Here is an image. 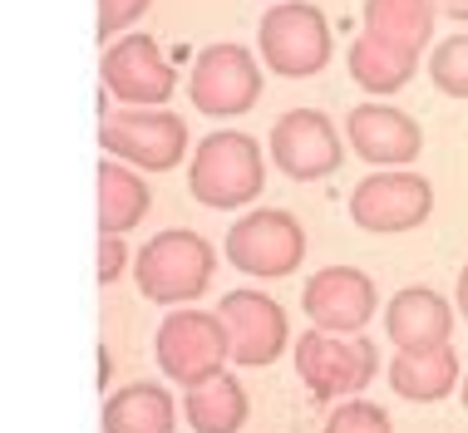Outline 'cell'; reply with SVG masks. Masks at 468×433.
Instances as JSON below:
<instances>
[{
    "instance_id": "1",
    "label": "cell",
    "mask_w": 468,
    "mask_h": 433,
    "mask_svg": "<svg viewBox=\"0 0 468 433\" xmlns=\"http://www.w3.org/2000/svg\"><path fill=\"white\" fill-rule=\"evenodd\" d=\"M187 187L202 207H247L251 197H261L267 187V163H261V143L251 133L222 129L207 133L193 153L187 168Z\"/></svg>"
},
{
    "instance_id": "2",
    "label": "cell",
    "mask_w": 468,
    "mask_h": 433,
    "mask_svg": "<svg viewBox=\"0 0 468 433\" xmlns=\"http://www.w3.org/2000/svg\"><path fill=\"white\" fill-rule=\"evenodd\" d=\"M212 266L218 251L207 247L197 232H158L154 241H144V251L133 257V281L138 296L154 305H183L197 301L212 286Z\"/></svg>"
},
{
    "instance_id": "3",
    "label": "cell",
    "mask_w": 468,
    "mask_h": 433,
    "mask_svg": "<svg viewBox=\"0 0 468 433\" xmlns=\"http://www.w3.org/2000/svg\"><path fill=\"white\" fill-rule=\"evenodd\" d=\"M261 59L282 79H311L331 65V25L306 0H276L257 30Z\"/></svg>"
},
{
    "instance_id": "4",
    "label": "cell",
    "mask_w": 468,
    "mask_h": 433,
    "mask_svg": "<svg viewBox=\"0 0 468 433\" xmlns=\"http://www.w3.org/2000/svg\"><path fill=\"white\" fill-rule=\"evenodd\" d=\"M99 143H104L109 158L129 163V168L168 173L187 153V123L168 109H123V113H104Z\"/></svg>"
},
{
    "instance_id": "5",
    "label": "cell",
    "mask_w": 468,
    "mask_h": 433,
    "mask_svg": "<svg viewBox=\"0 0 468 433\" xmlns=\"http://www.w3.org/2000/svg\"><path fill=\"white\" fill-rule=\"evenodd\" d=\"M296 375L311 389V399H350V394H365V385L375 379V345L365 335L311 330L296 345Z\"/></svg>"
},
{
    "instance_id": "6",
    "label": "cell",
    "mask_w": 468,
    "mask_h": 433,
    "mask_svg": "<svg viewBox=\"0 0 468 433\" xmlns=\"http://www.w3.org/2000/svg\"><path fill=\"white\" fill-rule=\"evenodd\" d=\"M158 364L168 379H178L183 389L202 385V379L222 375V364L232 360V340L218 311H178L158 325Z\"/></svg>"
},
{
    "instance_id": "7",
    "label": "cell",
    "mask_w": 468,
    "mask_h": 433,
    "mask_svg": "<svg viewBox=\"0 0 468 433\" xmlns=\"http://www.w3.org/2000/svg\"><path fill=\"white\" fill-rule=\"evenodd\" d=\"M301 257H306V232H301V222L282 207H257L227 232V261L242 276L276 281V276L296 271Z\"/></svg>"
},
{
    "instance_id": "8",
    "label": "cell",
    "mask_w": 468,
    "mask_h": 433,
    "mask_svg": "<svg viewBox=\"0 0 468 433\" xmlns=\"http://www.w3.org/2000/svg\"><path fill=\"white\" fill-rule=\"evenodd\" d=\"M187 99L207 119H242L261 99V69L247 45H207L187 79Z\"/></svg>"
},
{
    "instance_id": "9",
    "label": "cell",
    "mask_w": 468,
    "mask_h": 433,
    "mask_svg": "<svg viewBox=\"0 0 468 433\" xmlns=\"http://www.w3.org/2000/svg\"><path fill=\"white\" fill-rule=\"evenodd\" d=\"M429 212H434V187H429L420 173H404V168L370 173L356 193H350V216H356V227H365V232H375V237L414 232Z\"/></svg>"
},
{
    "instance_id": "10",
    "label": "cell",
    "mask_w": 468,
    "mask_h": 433,
    "mask_svg": "<svg viewBox=\"0 0 468 433\" xmlns=\"http://www.w3.org/2000/svg\"><path fill=\"white\" fill-rule=\"evenodd\" d=\"M375 281L356 266H325L301 290V311L311 315L315 330H331V335H360L375 321Z\"/></svg>"
},
{
    "instance_id": "11",
    "label": "cell",
    "mask_w": 468,
    "mask_h": 433,
    "mask_svg": "<svg viewBox=\"0 0 468 433\" xmlns=\"http://www.w3.org/2000/svg\"><path fill=\"white\" fill-rule=\"evenodd\" d=\"M218 315L227 325V340H232V360L247 369H267L291 340L286 311L271 296H261V290H227Z\"/></svg>"
},
{
    "instance_id": "12",
    "label": "cell",
    "mask_w": 468,
    "mask_h": 433,
    "mask_svg": "<svg viewBox=\"0 0 468 433\" xmlns=\"http://www.w3.org/2000/svg\"><path fill=\"white\" fill-rule=\"evenodd\" d=\"M104 84L113 99H123V104L133 109H158L173 99V65L158 55V45L148 40V35H123V40L109 45L104 55Z\"/></svg>"
},
{
    "instance_id": "13",
    "label": "cell",
    "mask_w": 468,
    "mask_h": 433,
    "mask_svg": "<svg viewBox=\"0 0 468 433\" xmlns=\"http://www.w3.org/2000/svg\"><path fill=\"white\" fill-rule=\"evenodd\" d=\"M271 158L276 168L296 183H315V177L340 168V133L331 129V119L315 109H291L276 119L271 129Z\"/></svg>"
},
{
    "instance_id": "14",
    "label": "cell",
    "mask_w": 468,
    "mask_h": 433,
    "mask_svg": "<svg viewBox=\"0 0 468 433\" xmlns=\"http://www.w3.org/2000/svg\"><path fill=\"white\" fill-rule=\"evenodd\" d=\"M346 138L356 148V158L375 163V168H404V163L420 158L424 133L410 113L389 109V104H360L346 119Z\"/></svg>"
},
{
    "instance_id": "15",
    "label": "cell",
    "mask_w": 468,
    "mask_h": 433,
    "mask_svg": "<svg viewBox=\"0 0 468 433\" xmlns=\"http://www.w3.org/2000/svg\"><path fill=\"white\" fill-rule=\"evenodd\" d=\"M385 335L395 350H439L453 335V305L429 286H410L385 305Z\"/></svg>"
},
{
    "instance_id": "16",
    "label": "cell",
    "mask_w": 468,
    "mask_h": 433,
    "mask_svg": "<svg viewBox=\"0 0 468 433\" xmlns=\"http://www.w3.org/2000/svg\"><path fill=\"white\" fill-rule=\"evenodd\" d=\"M414 69H420V49L385 40V35H375V30H365L360 40L350 45V79L375 99L399 94V89L414 79Z\"/></svg>"
},
{
    "instance_id": "17",
    "label": "cell",
    "mask_w": 468,
    "mask_h": 433,
    "mask_svg": "<svg viewBox=\"0 0 468 433\" xmlns=\"http://www.w3.org/2000/svg\"><path fill=\"white\" fill-rule=\"evenodd\" d=\"M459 385V354L449 345L439 350H399L389 360V389L410 404H439Z\"/></svg>"
},
{
    "instance_id": "18",
    "label": "cell",
    "mask_w": 468,
    "mask_h": 433,
    "mask_svg": "<svg viewBox=\"0 0 468 433\" xmlns=\"http://www.w3.org/2000/svg\"><path fill=\"white\" fill-rule=\"evenodd\" d=\"M148 207H154L148 183L129 168V163L109 158L104 168H99V237L133 232V227L148 216Z\"/></svg>"
},
{
    "instance_id": "19",
    "label": "cell",
    "mask_w": 468,
    "mask_h": 433,
    "mask_svg": "<svg viewBox=\"0 0 468 433\" xmlns=\"http://www.w3.org/2000/svg\"><path fill=\"white\" fill-rule=\"evenodd\" d=\"M183 414L193 424V433H237L247 424V389L232 375H212L187 389Z\"/></svg>"
},
{
    "instance_id": "20",
    "label": "cell",
    "mask_w": 468,
    "mask_h": 433,
    "mask_svg": "<svg viewBox=\"0 0 468 433\" xmlns=\"http://www.w3.org/2000/svg\"><path fill=\"white\" fill-rule=\"evenodd\" d=\"M173 424H178V409L158 385H129L109 394L104 404V433H173Z\"/></svg>"
},
{
    "instance_id": "21",
    "label": "cell",
    "mask_w": 468,
    "mask_h": 433,
    "mask_svg": "<svg viewBox=\"0 0 468 433\" xmlns=\"http://www.w3.org/2000/svg\"><path fill=\"white\" fill-rule=\"evenodd\" d=\"M434 0H365V30L424 49L434 40Z\"/></svg>"
},
{
    "instance_id": "22",
    "label": "cell",
    "mask_w": 468,
    "mask_h": 433,
    "mask_svg": "<svg viewBox=\"0 0 468 433\" xmlns=\"http://www.w3.org/2000/svg\"><path fill=\"white\" fill-rule=\"evenodd\" d=\"M429 79L444 89L449 99H468V35H453V40L434 45V55H429Z\"/></svg>"
},
{
    "instance_id": "23",
    "label": "cell",
    "mask_w": 468,
    "mask_h": 433,
    "mask_svg": "<svg viewBox=\"0 0 468 433\" xmlns=\"http://www.w3.org/2000/svg\"><path fill=\"white\" fill-rule=\"evenodd\" d=\"M325 433H389V414L370 399H340L325 418Z\"/></svg>"
},
{
    "instance_id": "24",
    "label": "cell",
    "mask_w": 468,
    "mask_h": 433,
    "mask_svg": "<svg viewBox=\"0 0 468 433\" xmlns=\"http://www.w3.org/2000/svg\"><path fill=\"white\" fill-rule=\"evenodd\" d=\"M148 5H154V0H99V40H109L123 25H133Z\"/></svg>"
},
{
    "instance_id": "25",
    "label": "cell",
    "mask_w": 468,
    "mask_h": 433,
    "mask_svg": "<svg viewBox=\"0 0 468 433\" xmlns=\"http://www.w3.org/2000/svg\"><path fill=\"white\" fill-rule=\"evenodd\" d=\"M123 261H129V247L123 237H99V281H119L123 276Z\"/></svg>"
},
{
    "instance_id": "26",
    "label": "cell",
    "mask_w": 468,
    "mask_h": 433,
    "mask_svg": "<svg viewBox=\"0 0 468 433\" xmlns=\"http://www.w3.org/2000/svg\"><path fill=\"white\" fill-rule=\"evenodd\" d=\"M434 10L449 20H468V0H434Z\"/></svg>"
},
{
    "instance_id": "27",
    "label": "cell",
    "mask_w": 468,
    "mask_h": 433,
    "mask_svg": "<svg viewBox=\"0 0 468 433\" xmlns=\"http://www.w3.org/2000/svg\"><path fill=\"white\" fill-rule=\"evenodd\" d=\"M459 315H463V321H468V266H463V271H459Z\"/></svg>"
},
{
    "instance_id": "28",
    "label": "cell",
    "mask_w": 468,
    "mask_h": 433,
    "mask_svg": "<svg viewBox=\"0 0 468 433\" xmlns=\"http://www.w3.org/2000/svg\"><path fill=\"white\" fill-rule=\"evenodd\" d=\"M463 409H468V375H463Z\"/></svg>"
}]
</instances>
